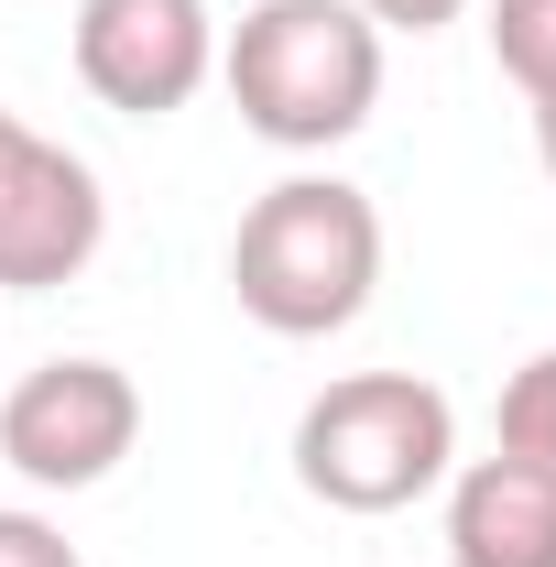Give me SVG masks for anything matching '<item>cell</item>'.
I'll use <instances>...</instances> for the list:
<instances>
[{"label":"cell","instance_id":"cell-1","mask_svg":"<svg viewBox=\"0 0 556 567\" xmlns=\"http://www.w3.org/2000/svg\"><path fill=\"white\" fill-rule=\"evenodd\" d=\"M218 87L274 153H339L382 110V33L349 0H251L218 33Z\"/></svg>","mask_w":556,"mask_h":567},{"label":"cell","instance_id":"cell-2","mask_svg":"<svg viewBox=\"0 0 556 567\" xmlns=\"http://www.w3.org/2000/svg\"><path fill=\"white\" fill-rule=\"evenodd\" d=\"M382 284V208L349 175H284L229 229V295L262 339H339Z\"/></svg>","mask_w":556,"mask_h":567},{"label":"cell","instance_id":"cell-3","mask_svg":"<svg viewBox=\"0 0 556 567\" xmlns=\"http://www.w3.org/2000/svg\"><path fill=\"white\" fill-rule=\"evenodd\" d=\"M459 470V404L425 371H339L295 415V481L328 513H404L447 492Z\"/></svg>","mask_w":556,"mask_h":567},{"label":"cell","instance_id":"cell-4","mask_svg":"<svg viewBox=\"0 0 556 567\" xmlns=\"http://www.w3.org/2000/svg\"><path fill=\"white\" fill-rule=\"evenodd\" d=\"M142 447V382L121 360H33L0 382V470L33 492H99Z\"/></svg>","mask_w":556,"mask_h":567},{"label":"cell","instance_id":"cell-5","mask_svg":"<svg viewBox=\"0 0 556 567\" xmlns=\"http://www.w3.org/2000/svg\"><path fill=\"white\" fill-rule=\"evenodd\" d=\"M76 87L121 121H175L218 76V11L208 0H76L66 22Z\"/></svg>","mask_w":556,"mask_h":567},{"label":"cell","instance_id":"cell-6","mask_svg":"<svg viewBox=\"0 0 556 567\" xmlns=\"http://www.w3.org/2000/svg\"><path fill=\"white\" fill-rule=\"evenodd\" d=\"M110 197L87 175V153L44 142L22 110H0V295H55L99 262Z\"/></svg>","mask_w":556,"mask_h":567},{"label":"cell","instance_id":"cell-7","mask_svg":"<svg viewBox=\"0 0 556 567\" xmlns=\"http://www.w3.org/2000/svg\"><path fill=\"white\" fill-rule=\"evenodd\" d=\"M447 567H556V481L491 447L447 470Z\"/></svg>","mask_w":556,"mask_h":567},{"label":"cell","instance_id":"cell-8","mask_svg":"<svg viewBox=\"0 0 556 567\" xmlns=\"http://www.w3.org/2000/svg\"><path fill=\"white\" fill-rule=\"evenodd\" d=\"M491 447L535 458L556 481V350H535L524 371H502V404H491Z\"/></svg>","mask_w":556,"mask_h":567},{"label":"cell","instance_id":"cell-9","mask_svg":"<svg viewBox=\"0 0 556 567\" xmlns=\"http://www.w3.org/2000/svg\"><path fill=\"white\" fill-rule=\"evenodd\" d=\"M491 66L524 87V110L556 99V0H491Z\"/></svg>","mask_w":556,"mask_h":567},{"label":"cell","instance_id":"cell-10","mask_svg":"<svg viewBox=\"0 0 556 567\" xmlns=\"http://www.w3.org/2000/svg\"><path fill=\"white\" fill-rule=\"evenodd\" d=\"M0 567H87L66 546V524L55 513H22V502H0Z\"/></svg>","mask_w":556,"mask_h":567},{"label":"cell","instance_id":"cell-11","mask_svg":"<svg viewBox=\"0 0 556 567\" xmlns=\"http://www.w3.org/2000/svg\"><path fill=\"white\" fill-rule=\"evenodd\" d=\"M349 11H360L371 33H447L470 0H349Z\"/></svg>","mask_w":556,"mask_h":567},{"label":"cell","instance_id":"cell-12","mask_svg":"<svg viewBox=\"0 0 556 567\" xmlns=\"http://www.w3.org/2000/svg\"><path fill=\"white\" fill-rule=\"evenodd\" d=\"M535 164H546V186H556V99H535Z\"/></svg>","mask_w":556,"mask_h":567}]
</instances>
